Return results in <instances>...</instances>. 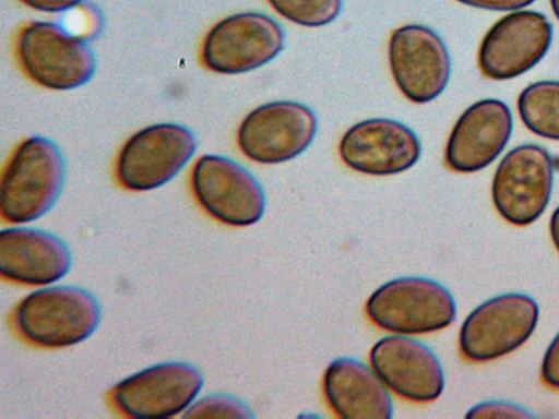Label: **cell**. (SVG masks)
<instances>
[{
	"label": "cell",
	"instance_id": "1",
	"mask_svg": "<svg viewBox=\"0 0 559 419\" xmlns=\"http://www.w3.org/2000/svg\"><path fill=\"white\" fill-rule=\"evenodd\" d=\"M100 316V307L90 291L62 285L44 287L23 297L12 309L10 321L26 343L60 349L88 338Z\"/></svg>",
	"mask_w": 559,
	"mask_h": 419
},
{
	"label": "cell",
	"instance_id": "2",
	"mask_svg": "<svg viewBox=\"0 0 559 419\" xmlns=\"http://www.w3.org/2000/svg\"><path fill=\"white\" fill-rule=\"evenodd\" d=\"M66 175L59 147L33 135L11 154L0 180V214L4 223L22 225L44 216L58 200Z\"/></svg>",
	"mask_w": 559,
	"mask_h": 419
},
{
	"label": "cell",
	"instance_id": "3",
	"mask_svg": "<svg viewBox=\"0 0 559 419\" xmlns=\"http://www.w3.org/2000/svg\"><path fill=\"white\" fill-rule=\"evenodd\" d=\"M15 47L25 74L48 89L81 87L96 70L95 56L86 41L55 22H28L20 29Z\"/></svg>",
	"mask_w": 559,
	"mask_h": 419
},
{
	"label": "cell",
	"instance_id": "4",
	"mask_svg": "<svg viewBox=\"0 0 559 419\" xmlns=\"http://www.w3.org/2000/svg\"><path fill=\"white\" fill-rule=\"evenodd\" d=\"M198 148L193 132L175 122L147 125L122 145L116 160V178L126 190L146 192L174 179Z\"/></svg>",
	"mask_w": 559,
	"mask_h": 419
},
{
	"label": "cell",
	"instance_id": "5",
	"mask_svg": "<svg viewBox=\"0 0 559 419\" xmlns=\"http://www.w3.org/2000/svg\"><path fill=\"white\" fill-rule=\"evenodd\" d=\"M203 386L201 371L185 361L146 367L116 383L108 393L111 407L134 419H166L182 415Z\"/></svg>",
	"mask_w": 559,
	"mask_h": 419
},
{
	"label": "cell",
	"instance_id": "6",
	"mask_svg": "<svg viewBox=\"0 0 559 419\" xmlns=\"http://www.w3.org/2000/svg\"><path fill=\"white\" fill-rule=\"evenodd\" d=\"M366 311L379 327L404 335L426 334L449 326L455 319V302L440 283L424 277L395 278L377 288Z\"/></svg>",
	"mask_w": 559,
	"mask_h": 419
},
{
	"label": "cell",
	"instance_id": "7",
	"mask_svg": "<svg viewBox=\"0 0 559 419\" xmlns=\"http://www.w3.org/2000/svg\"><path fill=\"white\" fill-rule=\"evenodd\" d=\"M538 318V304L527 295L509 292L488 299L463 322L459 336L461 352L476 362L500 358L530 338Z\"/></svg>",
	"mask_w": 559,
	"mask_h": 419
},
{
	"label": "cell",
	"instance_id": "8",
	"mask_svg": "<svg viewBox=\"0 0 559 419\" xmlns=\"http://www.w3.org/2000/svg\"><path fill=\"white\" fill-rule=\"evenodd\" d=\"M191 190L202 210L233 227L255 224L265 208L258 180L235 160L215 154L200 156L191 170Z\"/></svg>",
	"mask_w": 559,
	"mask_h": 419
},
{
	"label": "cell",
	"instance_id": "9",
	"mask_svg": "<svg viewBox=\"0 0 559 419\" xmlns=\"http://www.w3.org/2000/svg\"><path fill=\"white\" fill-rule=\"evenodd\" d=\"M284 47V32L271 16L260 12L228 15L205 35L203 64L219 74H240L274 59Z\"/></svg>",
	"mask_w": 559,
	"mask_h": 419
},
{
	"label": "cell",
	"instance_id": "10",
	"mask_svg": "<svg viewBox=\"0 0 559 419\" xmlns=\"http://www.w3.org/2000/svg\"><path fill=\"white\" fill-rule=\"evenodd\" d=\"M554 165L536 144L511 149L498 165L491 184L497 212L512 225L526 226L545 211L551 194Z\"/></svg>",
	"mask_w": 559,
	"mask_h": 419
},
{
	"label": "cell",
	"instance_id": "11",
	"mask_svg": "<svg viewBox=\"0 0 559 419\" xmlns=\"http://www.w3.org/2000/svg\"><path fill=\"white\" fill-rule=\"evenodd\" d=\"M317 132L313 111L297 101L276 100L251 110L240 122L237 144L249 159L278 164L295 158Z\"/></svg>",
	"mask_w": 559,
	"mask_h": 419
},
{
	"label": "cell",
	"instance_id": "12",
	"mask_svg": "<svg viewBox=\"0 0 559 419\" xmlns=\"http://www.w3.org/2000/svg\"><path fill=\"white\" fill-rule=\"evenodd\" d=\"M389 65L401 93L412 103L438 97L450 77V57L440 36L431 28L407 24L396 28L388 47Z\"/></svg>",
	"mask_w": 559,
	"mask_h": 419
},
{
	"label": "cell",
	"instance_id": "13",
	"mask_svg": "<svg viewBox=\"0 0 559 419\" xmlns=\"http://www.w3.org/2000/svg\"><path fill=\"white\" fill-rule=\"evenodd\" d=\"M552 27L540 12L524 10L497 21L478 49V67L490 80H509L523 74L546 55Z\"/></svg>",
	"mask_w": 559,
	"mask_h": 419
},
{
	"label": "cell",
	"instance_id": "14",
	"mask_svg": "<svg viewBox=\"0 0 559 419\" xmlns=\"http://www.w3.org/2000/svg\"><path fill=\"white\" fill-rule=\"evenodd\" d=\"M420 142L412 129L386 118L367 119L345 131L338 143L342 161L371 176L396 175L419 159Z\"/></svg>",
	"mask_w": 559,
	"mask_h": 419
},
{
	"label": "cell",
	"instance_id": "15",
	"mask_svg": "<svg viewBox=\"0 0 559 419\" xmlns=\"http://www.w3.org/2000/svg\"><path fill=\"white\" fill-rule=\"evenodd\" d=\"M370 363L383 382L399 396L428 403L444 387V376L436 355L423 343L402 335L379 339L370 350Z\"/></svg>",
	"mask_w": 559,
	"mask_h": 419
},
{
	"label": "cell",
	"instance_id": "16",
	"mask_svg": "<svg viewBox=\"0 0 559 419\" xmlns=\"http://www.w3.org/2000/svg\"><path fill=\"white\" fill-rule=\"evenodd\" d=\"M512 113L496 98L469 106L456 120L449 135L444 161L456 172L478 171L503 151L512 132Z\"/></svg>",
	"mask_w": 559,
	"mask_h": 419
},
{
	"label": "cell",
	"instance_id": "17",
	"mask_svg": "<svg viewBox=\"0 0 559 419\" xmlns=\"http://www.w3.org/2000/svg\"><path fill=\"white\" fill-rule=\"evenodd\" d=\"M70 265L67 244L51 232L21 226L0 232V274L5 280L47 286L64 277Z\"/></svg>",
	"mask_w": 559,
	"mask_h": 419
},
{
	"label": "cell",
	"instance_id": "18",
	"mask_svg": "<svg viewBox=\"0 0 559 419\" xmlns=\"http://www.w3.org/2000/svg\"><path fill=\"white\" fill-rule=\"evenodd\" d=\"M329 406L341 418L390 419L392 399L376 372L362 362L340 358L332 361L323 376Z\"/></svg>",
	"mask_w": 559,
	"mask_h": 419
},
{
	"label": "cell",
	"instance_id": "19",
	"mask_svg": "<svg viewBox=\"0 0 559 419\" xmlns=\"http://www.w3.org/2000/svg\"><path fill=\"white\" fill-rule=\"evenodd\" d=\"M522 122L533 133L559 141V81H539L518 97Z\"/></svg>",
	"mask_w": 559,
	"mask_h": 419
},
{
	"label": "cell",
	"instance_id": "20",
	"mask_svg": "<svg viewBox=\"0 0 559 419\" xmlns=\"http://www.w3.org/2000/svg\"><path fill=\"white\" fill-rule=\"evenodd\" d=\"M284 19L307 27L323 26L334 21L342 0H267Z\"/></svg>",
	"mask_w": 559,
	"mask_h": 419
},
{
	"label": "cell",
	"instance_id": "21",
	"mask_svg": "<svg viewBox=\"0 0 559 419\" xmlns=\"http://www.w3.org/2000/svg\"><path fill=\"white\" fill-rule=\"evenodd\" d=\"M183 418H251L249 408L238 398L225 394L204 396L181 415Z\"/></svg>",
	"mask_w": 559,
	"mask_h": 419
},
{
	"label": "cell",
	"instance_id": "22",
	"mask_svg": "<svg viewBox=\"0 0 559 419\" xmlns=\"http://www.w3.org/2000/svg\"><path fill=\"white\" fill-rule=\"evenodd\" d=\"M467 418H532L524 408L503 402H486L471 408Z\"/></svg>",
	"mask_w": 559,
	"mask_h": 419
},
{
	"label": "cell",
	"instance_id": "23",
	"mask_svg": "<svg viewBox=\"0 0 559 419\" xmlns=\"http://www.w3.org/2000/svg\"><path fill=\"white\" fill-rule=\"evenodd\" d=\"M540 374L546 385L559 390V333L551 340L544 355Z\"/></svg>",
	"mask_w": 559,
	"mask_h": 419
},
{
	"label": "cell",
	"instance_id": "24",
	"mask_svg": "<svg viewBox=\"0 0 559 419\" xmlns=\"http://www.w3.org/2000/svg\"><path fill=\"white\" fill-rule=\"evenodd\" d=\"M24 5L44 13H62L75 9L85 0H19Z\"/></svg>",
	"mask_w": 559,
	"mask_h": 419
},
{
	"label": "cell",
	"instance_id": "25",
	"mask_svg": "<svg viewBox=\"0 0 559 419\" xmlns=\"http://www.w3.org/2000/svg\"><path fill=\"white\" fill-rule=\"evenodd\" d=\"M463 4L495 11H510L522 9L535 0H456Z\"/></svg>",
	"mask_w": 559,
	"mask_h": 419
},
{
	"label": "cell",
	"instance_id": "26",
	"mask_svg": "<svg viewBox=\"0 0 559 419\" xmlns=\"http://www.w3.org/2000/svg\"><path fill=\"white\" fill-rule=\"evenodd\" d=\"M549 230L551 240L556 249L559 251V206L554 211L550 217Z\"/></svg>",
	"mask_w": 559,
	"mask_h": 419
},
{
	"label": "cell",
	"instance_id": "27",
	"mask_svg": "<svg viewBox=\"0 0 559 419\" xmlns=\"http://www.w3.org/2000/svg\"><path fill=\"white\" fill-rule=\"evenodd\" d=\"M550 5L557 19L559 20V0H550Z\"/></svg>",
	"mask_w": 559,
	"mask_h": 419
}]
</instances>
